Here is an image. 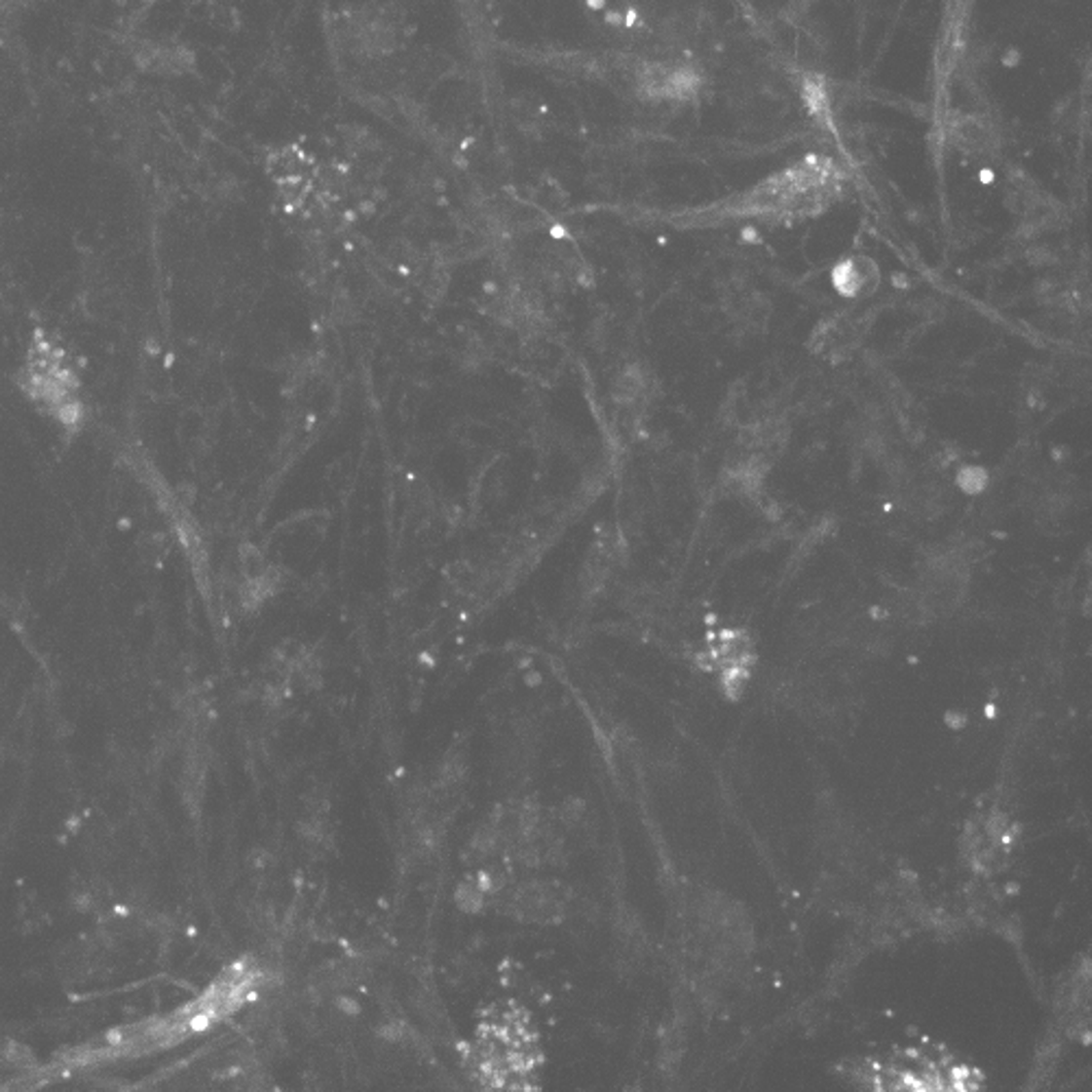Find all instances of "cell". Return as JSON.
Returning <instances> with one entry per match:
<instances>
[{"label":"cell","mask_w":1092,"mask_h":1092,"mask_svg":"<svg viewBox=\"0 0 1092 1092\" xmlns=\"http://www.w3.org/2000/svg\"><path fill=\"white\" fill-rule=\"evenodd\" d=\"M339 1007L343 1009V1014H352V1016L358 1014L357 1000H352V998H348V997H341V998H339Z\"/></svg>","instance_id":"277c9868"},{"label":"cell","mask_w":1092,"mask_h":1092,"mask_svg":"<svg viewBox=\"0 0 1092 1092\" xmlns=\"http://www.w3.org/2000/svg\"><path fill=\"white\" fill-rule=\"evenodd\" d=\"M29 3H31V0H0V14H3V16L20 14Z\"/></svg>","instance_id":"3957f363"},{"label":"cell","mask_w":1092,"mask_h":1092,"mask_svg":"<svg viewBox=\"0 0 1092 1092\" xmlns=\"http://www.w3.org/2000/svg\"><path fill=\"white\" fill-rule=\"evenodd\" d=\"M951 140H955L963 151L983 153L995 144V133L986 123L979 119H960L951 125Z\"/></svg>","instance_id":"7a4b0ae2"},{"label":"cell","mask_w":1092,"mask_h":1092,"mask_svg":"<svg viewBox=\"0 0 1092 1092\" xmlns=\"http://www.w3.org/2000/svg\"><path fill=\"white\" fill-rule=\"evenodd\" d=\"M133 59H136L138 68L144 72H153V75H182L191 68V53L179 47V44H167V42H140L133 49Z\"/></svg>","instance_id":"6da1fadb"}]
</instances>
